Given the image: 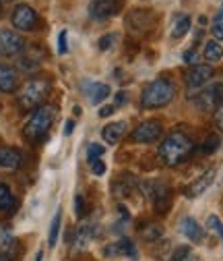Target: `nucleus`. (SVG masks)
I'll list each match as a JSON object with an SVG mask.
<instances>
[{"mask_svg":"<svg viewBox=\"0 0 223 261\" xmlns=\"http://www.w3.org/2000/svg\"><path fill=\"white\" fill-rule=\"evenodd\" d=\"M0 261H11V257L9 255H0Z\"/></svg>","mask_w":223,"mask_h":261,"instance_id":"c03bdc74","label":"nucleus"},{"mask_svg":"<svg viewBox=\"0 0 223 261\" xmlns=\"http://www.w3.org/2000/svg\"><path fill=\"white\" fill-rule=\"evenodd\" d=\"M89 166H91V170H93V174H95V176H104V174H106V164L102 162V158H100V160L89 162Z\"/></svg>","mask_w":223,"mask_h":261,"instance_id":"72a5a7b5","label":"nucleus"},{"mask_svg":"<svg viewBox=\"0 0 223 261\" xmlns=\"http://www.w3.org/2000/svg\"><path fill=\"white\" fill-rule=\"evenodd\" d=\"M60 222H62V210H58L52 218V224H50V234H48V245L50 247H56L58 243V232H60Z\"/></svg>","mask_w":223,"mask_h":261,"instance_id":"cd10ccee","label":"nucleus"},{"mask_svg":"<svg viewBox=\"0 0 223 261\" xmlns=\"http://www.w3.org/2000/svg\"><path fill=\"white\" fill-rule=\"evenodd\" d=\"M69 52V31L62 29L58 34V54H67Z\"/></svg>","mask_w":223,"mask_h":261,"instance_id":"7c9ffc66","label":"nucleus"},{"mask_svg":"<svg viewBox=\"0 0 223 261\" xmlns=\"http://www.w3.org/2000/svg\"><path fill=\"white\" fill-rule=\"evenodd\" d=\"M83 89L89 95L91 104H102L110 95V85H106V83H83Z\"/></svg>","mask_w":223,"mask_h":261,"instance_id":"f3484780","label":"nucleus"},{"mask_svg":"<svg viewBox=\"0 0 223 261\" xmlns=\"http://www.w3.org/2000/svg\"><path fill=\"white\" fill-rule=\"evenodd\" d=\"M15 207H17V199H15L11 187L5 185V182H0V212L11 214Z\"/></svg>","mask_w":223,"mask_h":261,"instance_id":"412c9836","label":"nucleus"},{"mask_svg":"<svg viewBox=\"0 0 223 261\" xmlns=\"http://www.w3.org/2000/svg\"><path fill=\"white\" fill-rule=\"evenodd\" d=\"M114 108H116V106H102V108H100V116H102V118L112 116V114H114Z\"/></svg>","mask_w":223,"mask_h":261,"instance_id":"ea45409f","label":"nucleus"},{"mask_svg":"<svg viewBox=\"0 0 223 261\" xmlns=\"http://www.w3.org/2000/svg\"><path fill=\"white\" fill-rule=\"evenodd\" d=\"M17 87H19V73L9 64H0V91L13 93Z\"/></svg>","mask_w":223,"mask_h":261,"instance_id":"2eb2a0df","label":"nucleus"},{"mask_svg":"<svg viewBox=\"0 0 223 261\" xmlns=\"http://www.w3.org/2000/svg\"><path fill=\"white\" fill-rule=\"evenodd\" d=\"M188 29H190V17H188V15L176 17V21H174V25H172V38H174V40H182V38L188 34Z\"/></svg>","mask_w":223,"mask_h":261,"instance_id":"393cba45","label":"nucleus"},{"mask_svg":"<svg viewBox=\"0 0 223 261\" xmlns=\"http://www.w3.org/2000/svg\"><path fill=\"white\" fill-rule=\"evenodd\" d=\"M13 25L21 31H34L38 27V13L34 11V7L29 5H17L11 17Z\"/></svg>","mask_w":223,"mask_h":261,"instance_id":"6e6552de","label":"nucleus"},{"mask_svg":"<svg viewBox=\"0 0 223 261\" xmlns=\"http://www.w3.org/2000/svg\"><path fill=\"white\" fill-rule=\"evenodd\" d=\"M217 232H219V234H221V239H223V226L219 228V230H217Z\"/></svg>","mask_w":223,"mask_h":261,"instance_id":"a18cd8bd","label":"nucleus"},{"mask_svg":"<svg viewBox=\"0 0 223 261\" xmlns=\"http://www.w3.org/2000/svg\"><path fill=\"white\" fill-rule=\"evenodd\" d=\"M85 214H87L85 197H83V195H75V216H77V218H83Z\"/></svg>","mask_w":223,"mask_h":261,"instance_id":"473e14b6","label":"nucleus"},{"mask_svg":"<svg viewBox=\"0 0 223 261\" xmlns=\"http://www.w3.org/2000/svg\"><path fill=\"white\" fill-rule=\"evenodd\" d=\"M104 151H106L104 145H100V143H91V145L87 147V160H89V162L100 160V158L104 155Z\"/></svg>","mask_w":223,"mask_h":261,"instance_id":"c85d7f7f","label":"nucleus"},{"mask_svg":"<svg viewBox=\"0 0 223 261\" xmlns=\"http://www.w3.org/2000/svg\"><path fill=\"white\" fill-rule=\"evenodd\" d=\"M215 23H217V25H223V5L219 7V11H217V15H215Z\"/></svg>","mask_w":223,"mask_h":261,"instance_id":"37998d69","label":"nucleus"},{"mask_svg":"<svg viewBox=\"0 0 223 261\" xmlns=\"http://www.w3.org/2000/svg\"><path fill=\"white\" fill-rule=\"evenodd\" d=\"M141 189L145 191V197L155 203L157 214H168L172 207V189L164 180H155V182H143Z\"/></svg>","mask_w":223,"mask_h":261,"instance_id":"39448f33","label":"nucleus"},{"mask_svg":"<svg viewBox=\"0 0 223 261\" xmlns=\"http://www.w3.org/2000/svg\"><path fill=\"white\" fill-rule=\"evenodd\" d=\"M137 187V178L133 174H126V176H120L116 182H114V193L118 197H129V195L135 191Z\"/></svg>","mask_w":223,"mask_h":261,"instance_id":"aec40b11","label":"nucleus"},{"mask_svg":"<svg viewBox=\"0 0 223 261\" xmlns=\"http://www.w3.org/2000/svg\"><path fill=\"white\" fill-rule=\"evenodd\" d=\"M182 58H184V62H186V64H193V67H195L197 60H199V54H197V50L193 48V50H186Z\"/></svg>","mask_w":223,"mask_h":261,"instance_id":"c9c22d12","label":"nucleus"},{"mask_svg":"<svg viewBox=\"0 0 223 261\" xmlns=\"http://www.w3.org/2000/svg\"><path fill=\"white\" fill-rule=\"evenodd\" d=\"M211 34H213V40H215V42H223V25L213 23V27H211Z\"/></svg>","mask_w":223,"mask_h":261,"instance_id":"e433bc0d","label":"nucleus"},{"mask_svg":"<svg viewBox=\"0 0 223 261\" xmlns=\"http://www.w3.org/2000/svg\"><path fill=\"white\" fill-rule=\"evenodd\" d=\"M114 42H116V34H106V36L98 42V46H100V50H110Z\"/></svg>","mask_w":223,"mask_h":261,"instance_id":"f704fd0d","label":"nucleus"},{"mask_svg":"<svg viewBox=\"0 0 223 261\" xmlns=\"http://www.w3.org/2000/svg\"><path fill=\"white\" fill-rule=\"evenodd\" d=\"M124 130H126V122H124V120L110 122V124H106V126L102 128V139H104L106 143H110V145H116V143L122 139Z\"/></svg>","mask_w":223,"mask_h":261,"instance_id":"dca6fc26","label":"nucleus"},{"mask_svg":"<svg viewBox=\"0 0 223 261\" xmlns=\"http://www.w3.org/2000/svg\"><path fill=\"white\" fill-rule=\"evenodd\" d=\"M93 237H95V228H93V226H89V224L81 226L79 230H77V237H75V249H77V251L87 249L89 243L93 241Z\"/></svg>","mask_w":223,"mask_h":261,"instance_id":"4be33fe9","label":"nucleus"},{"mask_svg":"<svg viewBox=\"0 0 223 261\" xmlns=\"http://www.w3.org/2000/svg\"><path fill=\"white\" fill-rule=\"evenodd\" d=\"M25 40L13 29H3L0 31V56L3 58H13L25 52Z\"/></svg>","mask_w":223,"mask_h":261,"instance_id":"0eeeda50","label":"nucleus"},{"mask_svg":"<svg viewBox=\"0 0 223 261\" xmlns=\"http://www.w3.org/2000/svg\"><path fill=\"white\" fill-rule=\"evenodd\" d=\"M75 130V120H67L65 122V135H71Z\"/></svg>","mask_w":223,"mask_h":261,"instance_id":"79ce46f5","label":"nucleus"},{"mask_svg":"<svg viewBox=\"0 0 223 261\" xmlns=\"http://www.w3.org/2000/svg\"><path fill=\"white\" fill-rule=\"evenodd\" d=\"M50 91H52V83L48 81V79H44V77H36V79H29L23 87H21V91H19V95H17V102H19V106L23 108V110H36V108H40V106H44V102H46V97L50 95Z\"/></svg>","mask_w":223,"mask_h":261,"instance_id":"7ed1b4c3","label":"nucleus"},{"mask_svg":"<svg viewBox=\"0 0 223 261\" xmlns=\"http://www.w3.org/2000/svg\"><path fill=\"white\" fill-rule=\"evenodd\" d=\"M162 122L159 120H145L133 130V141L137 143H153L162 135Z\"/></svg>","mask_w":223,"mask_h":261,"instance_id":"9d476101","label":"nucleus"},{"mask_svg":"<svg viewBox=\"0 0 223 261\" xmlns=\"http://www.w3.org/2000/svg\"><path fill=\"white\" fill-rule=\"evenodd\" d=\"M104 255L106 257H118V255H122V257H131V259H137V247H135V243L131 241V239H120L118 243H112V245H108L106 249H104Z\"/></svg>","mask_w":223,"mask_h":261,"instance_id":"ddd939ff","label":"nucleus"},{"mask_svg":"<svg viewBox=\"0 0 223 261\" xmlns=\"http://www.w3.org/2000/svg\"><path fill=\"white\" fill-rule=\"evenodd\" d=\"M207 226L211 228V230H219V228H221V222H219V218H217V216H209Z\"/></svg>","mask_w":223,"mask_h":261,"instance_id":"4c0bfd02","label":"nucleus"},{"mask_svg":"<svg viewBox=\"0 0 223 261\" xmlns=\"http://www.w3.org/2000/svg\"><path fill=\"white\" fill-rule=\"evenodd\" d=\"M141 237L147 243H155V241H159L164 237V226L162 224H149V226H145L141 230Z\"/></svg>","mask_w":223,"mask_h":261,"instance_id":"bb28decb","label":"nucleus"},{"mask_svg":"<svg viewBox=\"0 0 223 261\" xmlns=\"http://www.w3.org/2000/svg\"><path fill=\"white\" fill-rule=\"evenodd\" d=\"M176 95V85L170 81V79H153L145 89H143V95H141V104L143 108L147 110H153V108H162V106H168Z\"/></svg>","mask_w":223,"mask_h":261,"instance_id":"20e7f679","label":"nucleus"},{"mask_svg":"<svg viewBox=\"0 0 223 261\" xmlns=\"http://www.w3.org/2000/svg\"><path fill=\"white\" fill-rule=\"evenodd\" d=\"M0 15H3V0H0Z\"/></svg>","mask_w":223,"mask_h":261,"instance_id":"49530a36","label":"nucleus"},{"mask_svg":"<svg viewBox=\"0 0 223 261\" xmlns=\"http://www.w3.org/2000/svg\"><path fill=\"white\" fill-rule=\"evenodd\" d=\"M193 151H195L193 139L186 133H182V130H174V133H170L162 141V145L157 149V155L166 166H178L193 155Z\"/></svg>","mask_w":223,"mask_h":261,"instance_id":"f257e3e1","label":"nucleus"},{"mask_svg":"<svg viewBox=\"0 0 223 261\" xmlns=\"http://www.w3.org/2000/svg\"><path fill=\"white\" fill-rule=\"evenodd\" d=\"M56 118V108L54 106H40L31 112V116L27 118L25 126H23V135L27 141L31 143H40L48 130L52 128V122Z\"/></svg>","mask_w":223,"mask_h":261,"instance_id":"f03ea898","label":"nucleus"},{"mask_svg":"<svg viewBox=\"0 0 223 261\" xmlns=\"http://www.w3.org/2000/svg\"><path fill=\"white\" fill-rule=\"evenodd\" d=\"M40 64H42V54L38 52V48L27 50V52L19 58V67H21L23 71H36Z\"/></svg>","mask_w":223,"mask_h":261,"instance_id":"6ab92c4d","label":"nucleus"},{"mask_svg":"<svg viewBox=\"0 0 223 261\" xmlns=\"http://www.w3.org/2000/svg\"><path fill=\"white\" fill-rule=\"evenodd\" d=\"M205 58L209 62H219L223 58V46L221 42H215V40H209L205 44Z\"/></svg>","mask_w":223,"mask_h":261,"instance_id":"a878e982","label":"nucleus"},{"mask_svg":"<svg viewBox=\"0 0 223 261\" xmlns=\"http://www.w3.org/2000/svg\"><path fill=\"white\" fill-rule=\"evenodd\" d=\"M135 19H139V23H135V25H129L133 31H137V34H141V31H145L147 27H151V23H153V15H151V11H133L131 13Z\"/></svg>","mask_w":223,"mask_h":261,"instance_id":"b1692460","label":"nucleus"},{"mask_svg":"<svg viewBox=\"0 0 223 261\" xmlns=\"http://www.w3.org/2000/svg\"><path fill=\"white\" fill-rule=\"evenodd\" d=\"M17 247V239L13 237V232L9 230L7 226H0V255H9L11 251Z\"/></svg>","mask_w":223,"mask_h":261,"instance_id":"5701e85b","label":"nucleus"},{"mask_svg":"<svg viewBox=\"0 0 223 261\" xmlns=\"http://www.w3.org/2000/svg\"><path fill=\"white\" fill-rule=\"evenodd\" d=\"M126 102H129V93L118 91V93H116V106H124Z\"/></svg>","mask_w":223,"mask_h":261,"instance_id":"58836bf2","label":"nucleus"},{"mask_svg":"<svg viewBox=\"0 0 223 261\" xmlns=\"http://www.w3.org/2000/svg\"><path fill=\"white\" fill-rule=\"evenodd\" d=\"M23 164V153L15 147H5L0 145V168L7 170H17Z\"/></svg>","mask_w":223,"mask_h":261,"instance_id":"4468645a","label":"nucleus"},{"mask_svg":"<svg viewBox=\"0 0 223 261\" xmlns=\"http://www.w3.org/2000/svg\"><path fill=\"white\" fill-rule=\"evenodd\" d=\"M195 104L203 112H215V110H219V106L223 104V83H213L207 89H203L195 97Z\"/></svg>","mask_w":223,"mask_h":261,"instance_id":"423d86ee","label":"nucleus"},{"mask_svg":"<svg viewBox=\"0 0 223 261\" xmlns=\"http://www.w3.org/2000/svg\"><path fill=\"white\" fill-rule=\"evenodd\" d=\"M211 77H213V67H209V64H195L186 73V85L188 89H199L205 83H209Z\"/></svg>","mask_w":223,"mask_h":261,"instance_id":"f8f14e48","label":"nucleus"},{"mask_svg":"<svg viewBox=\"0 0 223 261\" xmlns=\"http://www.w3.org/2000/svg\"><path fill=\"white\" fill-rule=\"evenodd\" d=\"M120 13V0H91L89 3V17L95 21L112 19Z\"/></svg>","mask_w":223,"mask_h":261,"instance_id":"1a4fd4ad","label":"nucleus"},{"mask_svg":"<svg viewBox=\"0 0 223 261\" xmlns=\"http://www.w3.org/2000/svg\"><path fill=\"white\" fill-rule=\"evenodd\" d=\"M219 137L217 135H209L207 139H205V145H203V151L205 153H215L217 149H219Z\"/></svg>","mask_w":223,"mask_h":261,"instance_id":"c756f323","label":"nucleus"},{"mask_svg":"<svg viewBox=\"0 0 223 261\" xmlns=\"http://www.w3.org/2000/svg\"><path fill=\"white\" fill-rule=\"evenodd\" d=\"M215 122H217V126L223 130V104L219 106V110H217V116H215Z\"/></svg>","mask_w":223,"mask_h":261,"instance_id":"a19ab883","label":"nucleus"},{"mask_svg":"<svg viewBox=\"0 0 223 261\" xmlns=\"http://www.w3.org/2000/svg\"><path fill=\"white\" fill-rule=\"evenodd\" d=\"M188 257H190V247H188V245H182V247H178V249L172 253L170 261H186Z\"/></svg>","mask_w":223,"mask_h":261,"instance_id":"2f4dec72","label":"nucleus"},{"mask_svg":"<svg viewBox=\"0 0 223 261\" xmlns=\"http://www.w3.org/2000/svg\"><path fill=\"white\" fill-rule=\"evenodd\" d=\"M180 230L188 241H193V243H201L203 241V228L199 226V222L195 218H184L180 222Z\"/></svg>","mask_w":223,"mask_h":261,"instance_id":"a211bd4d","label":"nucleus"},{"mask_svg":"<svg viewBox=\"0 0 223 261\" xmlns=\"http://www.w3.org/2000/svg\"><path fill=\"white\" fill-rule=\"evenodd\" d=\"M215 176H217V170H207L205 174H201L197 180H193V182H190L186 189H184V195H186V197L188 199H197V197H201V195L215 182Z\"/></svg>","mask_w":223,"mask_h":261,"instance_id":"9b49d317","label":"nucleus"}]
</instances>
